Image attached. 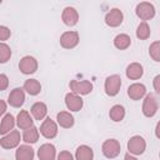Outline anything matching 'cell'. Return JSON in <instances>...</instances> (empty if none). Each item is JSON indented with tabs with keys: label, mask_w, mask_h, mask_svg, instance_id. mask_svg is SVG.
<instances>
[{
	"label": "cell",
	"mask_w": 160,
	"mask_h": 160,
	"mask_svg": "<svg viewBox=\"0 0 160 160\" xmlns=\"http://www.w3.org/2000/svg\"><path fill=\"white\" fill-rule=\"evenodd\" d=\"M102 152L106 158H115L120 154V144L118 142V140L115 139H110V140H106L104 144H102Z\"/></svg>",
	"instance_id": "6da1fadb"
},
{
	"label": "cell",
	"mask_w": 160,
	"mask_h": 160,
	"mask_svg": "<svg viewBox=\"0 0 160 160\" xmlns=\"http://www.w3.org/2000/svg\"><path fill=\"white\" fill-rule=\"evenodd\" d=\"M120 76L119 75H111L106 79L105 81V91L108 95L110 96H114L119 92V89H120V85H121V81H120Z\"/></svg>",
	"instance_id": "7a4b0ae2"
},
{
	"label": "cell",
	"mask_w": 160,
	"mask_h": 160,
	"mask_svg": "<svg viewBox=\"0 0 160 160\" xmlns=\"http://www.w3.org/2000/svg\"><path fill=\"white\" fill-rule=\"evenodd\" d=\"M79 42V34L76 31H68V32H64L60 38V44L62 48H66V49H71V48H75Z\"/></svg>",
	"instance_id": "3957f363"
},
{
	"label": "cell",
	"mask_w": 160,
	"mask_h": 160,
	"mask_svg": "<svg viewBox=\"0 0 160 160\" xmlns=\"http://www.w3.org/2000/svg\"><path fill=\"white\" fill-rule=\"evenodd\" d=\"M136 14L142 20H149V19H151L154 16L155 9L150 2H140L136 6Z\"/></svg>",
	"instance_id": "277c9868"
},
{
	"label": "cell",
	"mask_w": 160,
	"mask_h": 160,
	"mask_svg": "<svg viewBox=\"0 0 160 160\" xmlns=\"http://www.w3.org/2000/svg\"><path fill=\"white\" fill-rule=\"evenodd\" d=\"M70 89L75 92V94H89L91 90H92V84L88 80H84V81H76V80H72L70 82Z\"/></svg>",
	"instance_id": "5b68a950"
},
{
	"label": "cell",
	"mask_w": 160,
	"mask_h": 160,
	"mask_svg": "<svg viewBox=\"0 0 160 160\" xmlns=\"http://www.w3.org/2000/svg\"><path fill=\"white\" fill-rule=\"evenodd\" d=\"M40 132H41L46 139L55 138L56 134H58L56 124H55L50 118H48V119L42 122V125H41V128H40Z\"/></svg>",
	"instance_id": "8992f818"
},
{
	"label": "cell",
	"mask_w": 160,
	"mask_h": 160,
	"mask_svg": "<svg viewBox=\"0 0 160 160\" xmlns=\"http://www.w3.org/2000/svg\"><path fill=\"white\" fill-rule=\"evenodd\" d=\"M128 148H129V151L130 152L136 154V155H140L145 150V141H144V139L141 136H134L128 142Z\"/></svg>",
	"instance_id": "52a82bcc"
},
{
	"label": "cell",
	"mask_w": 160,
	"mask_h": 160,
	"mask_svg": "<svg viewBox=\"0 0 160 160\" xmlns=\"http://www.w3.org/2000/svg\"><path fill=\"white\" fill-rule=\"evenodd\" d=\"M19 66H20V70L24 74H32V72H35V70L38 68V64H36V60L32 56H25V58L21 59Z\"/></svg>",
	"instance_id": "ba28073f"
},
{
	"label": "cell",
	"mask_w": 160,
	"mask_h": 160,
	"mask_svg": "<svg viewBox=\"0 0 160 160\" xmlns=\"http://www.w3.org/2000/svg\"><path fill=\"white\" fill-rule=\"evenodd\" d=\"M24 100H25V95H24L22 89L20 88L14 89L9 95V104L14 108H20L24 104Z\"/></svg>",
	"instance_id": "9c48e42d"
},
{
	"label": "cell",
	"mask_w": 160,
	"mask_h": 160,
	"mask_svg": "<svg viewBox=\"0 0 160 160\" xmlns=\"http://www.w3.org/2000/svg\"><path fill=\"white\" fill-rule=\"evenodd\" d=\"M19 141H20V134L18 131H11L9 135H6L0 140V145L5 149H11L15 148L19 144Z\"/></svg>",
	"instance_id": "30bf717a"
},
{
	"label": "cell",
	"mask_w": 160,
	"mask_h": 160,
	"mask_svg": "<svg viewBox=\"0 0 160 160\" xmlns=\"http://www.w3.org/2000/svg\"><path fill=\"white\" fill-rule=\"evenodd\" d=\"M156 109H158V102H156V99L152 94H149L146 95V99H145V102H144V114L146 116H152L155 112H156Z\"/></svg>",
	"instance_id": "8fae6325"
},
{
	"label": "cell",
	"mask_w": 160,
	"mask_h": 160,
	"mask_svg": "<svg viewBox=\"0 0 160 160\" xmlns=\"http://www.w3.org/2000/svg\"><path fill=\"white\" fill-rule=\"evenodd\" d=\"M78 19H79L78 11L74 8L68 6V8L64 9V11H62V20H64V22L66 25H69V26L75 25L78 22Z\"/></svg>",
	"instance_id": "7c38bea8"
},
{
	"label": "cell",
	"mask_w": 160,
	"mask_h": 160,
	"mask_svg": "<svg viewBox=\"0 0 160 160\" xmlns=\"http://www.w3.org/2000/svg\"><path fill=\"white\" fill-rule=\"evenodd\" d=\"M105 21L110 26H118L122 21V12L119 9H112L105 18Z\"/></svg>",
	"instance_id": "4fadbf2b"
},
{
	"label": "cell",
	"mask_w": 160,
	"mask_h": 160,
	"mask_svg": "<svg viewBox=\"0 0 160 160\" xmlns=\"http://www.w3.org/2000/svg\"><path fill=\"white\" fill-rule=\"evenodd\" d=\"M40 160H54L55 158V148L51 144H44L38 152Z\"/></svg>",
	"instance_id": "5bb4252c"
},
{
	"label": "cell",
	"mask_w": 160,
	"mask_h": 160,
	"mask_svg": "<svg viewBox=\"0 0 160 160\" xmlns=\"http://www.w3.org/2000/svg\"><path fill=\"white\" fill-rule=\"evenodd\" d=\"M65 100H66V106L72 111H78L82 106V100L76 94H68Z\"/></svg>",
	"instance_id": "9a60e30c"
},
{
	"label": "cell",
	"mask_w": 160,
	"mask_h": 160,
	"mask_svg": "<svg viewBox=\"0 0 160 160\" xmlns=\"http://www.w3.org/2000/svg\"><path fill=\"white\" fill-rule=\"evenodd\" d=\"M18 125H19L20 129H24V130H26V129L32 126V119L30 118V115H29V112L26 110H21L19 112V115H18Z\"/></svg>",
	"instance_id": "2e32d148"
},
{
	"label": "cell",
	"mask_w": 160,
	"mask_h": 160,
	"mask_svg": "<svg viewBox=\"0 0 160 160\" xmlns=\"http://www.w3.org/2000/svg\"><path fill=\"white\" fill-rule=\"evenodd\" d=\"M34 150L28 145H21L16 150V160H32Z\"/></svg>",
	"instance_id": "e0dca14e"
},
{
	"label": "cell",
	"mask_w": 160,
	"mask_h": 160,
	"mask_svg": "<svg viewBox=\"0 0 160 160\" xmlns=\"http://www.w3.org/2000/svg\"><path fill=\"white\" fill-rule=\"evenodd\" d=\"M31 112L36 120H42L48 112V108L44 102H35L31 106Z\"/></svg>",
	"instance_id": "ac0fdd59"
},
{
	"label": "cell",
	"mask_w": 160,
	"mask_h": 160,
	"mask_svg": "<svg viewBox=\"0 0 160 160\" xmlns=\"http://www.w3.org/2000/svg\"><path fill=\"white\" fill-rule=\"evenodd\" d=\"M145 86L142 85V84H132L129 89H128V94H129V96L131 98V99H134V100H138V99H140L144 94H145Z\"/></svg>",
	"instance_id": "d6986e66"
},
{
	"label": "cell",
	"mask_w": 160,
	"mask_h": 160,
	"mask_svg": "<svg viewBox=\"0 0 160 160\" xmlns=\"http://www.w3.org/2000/svg\"><path fill=\"white\" fill-rule=\"evenodd\" d=\"M58 122L62 128H71L74 125V116L66 111H61L58 114Z\"/></svg>",
	"instance_id": "ffe728a7"
},
{
	"label": "cell",
	"mask_w": 160,
	"mask_h": 160,
	"mask_svg": "<svg viewBox=\"0 0 160 160\" xmlns=\"http://www.w3.org/2000/svg\"><path fill=\"white\" fill-rule=\"evenodd\" d=\"M24 89L30 94V95H38L41 90V85L39 84L38 80L35 79H30V80H26L25 84H24Z\"/></svg>",
	"instance_id": "44dd1931"
},
{
	"label": "cell",
	"mask_w": 160,
	"mask_h": 160,
	"mask_svg": "<svg viewBox=\"0 0 160 160\" xmlns=\"http://www.w3.org/2000/svg\"><path fill=\"white\" fill-rule=\"evenodd\" d=\"M14 125H15L14 116H12L11 114L5 115V118H4V119H2V121H1V126H0V134H1V135H4V134H6V132H9L10 130H12Z\"/></svg>",
	"instance_id": "7402d4cb"
},
{
	"label": "cell",
	"mask_w": 160,
	"mask_h": 160,
	"mask_svg": "<svg viewBox=\"0 0 160 160\" xmlns=\"http://www.w3.org/2000/svg\"><path fill=\"white\" fill-rule=\"evenodd\" d=\"M76 160H92V150L89 146H80L76 150Z\"/></svg>",
	"instance_id": "603a6c76"
},
{
	"label": "cell",
	"mask_w": 160,
	"mask_h": 160,
	"mask_svg": "<svg viewBox=\"0 0 160 160\" xmlns=\"http://www.w3.org/2000/svg\"><path fill=\"white\" fill-rule=\"evenodd\" d=\"M114 44H115V46H116L118 49L124 50V49H126V48L131 44V39H130V36H128L126 34H120V35H118V36L115 38Z\"/></svg>",
	"instance_id": "cb8c5ba5"
},
{
	"label": "cell",
	"mask_w": 160,
	"mask_h": 160,
	"mask_svg": "<svg viewBox=\"0 0 160 160\" xmlns=\"http://www.w3.org/2000/svg\"><path fill=\"white\" fill-rule=\"evenodd\" d=\"M126 75L130 79H139L142 75V68L139 64H131L126 69Z\"/></svg>",
	"instance_id": "d4e9b609"
},
{
	"label": "cell",
	"mask_w": 160,
	"mask_h": 160,
	"mask_svg": "<svg viewBox=\"0 0 160 160\" xmlns=\"http://www.w3.org/2000/svg\"><path fill=\"white\" fill-rule=\"evenodd\" d=\"M22 138H24L25 142H36L38 139H39V131H38L36 128L31 126V128H29L24 131Z\"/></svg>",
	"instance_id": "484cf974"
},
{
	"label": "cell",
	"mask_w": 160,
	"mask_h": 160,
	"mask_svg": "<svg viewBox=\"0 0 160 160\" xmlns=\"http://www.w3.org/2000/svg\"><path fill=\"white\" fill-rule=\"evenodd\" d=\"M124 115H125V110H124V108H122L121 105H115V106H112L111 110H110V118H111L114 121H120V120H122Z\"/></svg>",
	"instance_id": "4316f807"
},
{
	"label": "cell",
	"mask_w": 160,
	"mask_h": 160,
	"mask_svg": "<svg viewBox=\"0 0 160 160\" xmlns=\"http://www.w3.org/2000/svg\"><path fill=\"white\" fill-rule=\"evenodd\" d=\"M11 56V50L6 44L0 42V62L4 64L6 62Z\"/></svg>",
	"instance_id": "83f0119b"
},
{
	"label": "cell",
	"mask_w": 160,
	"mask_h": 160,
	"mask_svg": "<svg viewBox=\"0 0 160 160\" xmlns=\"http://www.w3.org/2000/svg\"><path fill=\"white\" fill-rule=\"evenodd\" d=\"M136 35H138V38H140V39H146V38L150 35V28L148 26L146 22H141V24L138 26Z\"/></svg>",
	"instance_id": "f1b7e54d"
},
{
	"label": "cell",
	"mask_w": 160,
	"mask_h": 160,
	"mask_svg": "<svg viewBox=\"0 0 160 160\" xmlns=\"http://www.w3.org/2000/svg\"><path fill=\"white\" fill-rule=\"evenodd\" d=\"M10 30L6 26H0V40H6L10 36Z\"/></svg>",
	"instance_id": "f546056e"
},
{
	"label": "cell",
	"mask_w": 160,
	"mask_h": 160,
	"mask_svg": "<svg viewBox=\"0 0 160 160\" xmlns=\"http://www.w3.org/2000/svg\"><path fill=\"white\" fill-rule=\"evenodd\" d=\"M8 85H9V79H8V76L4 75V74H0V91L5 90V89L8 88Z\"/></svg>",
	"instance_id": "4dcf8cb0"
},
{
	"label": "cell",
	"mask_w": 160,
	"mask_h": 160,
	"mask_svg": "<svg viewBox=\"0 0 160 160\" xmlns=\"http://www.w3.org/2000/svg\"><path fill=\"white\" fill-rule=\"evenodd\" d=\"M58 160H72V155L68 151H61L58 156Z\"/></svg>",
	"instance_id": "1f68e13d"
},
{
	"label": "cell",
	"mask_w": 160,
	"mask_h": 160,
	"mask_svg": "<svg viewBox=\"0 0 160 160\" xmlns=\"http://www.w3.org/2000/svg\"><path fill=\"white\" fill-rule=\"evenodd\" d=\"M158 45H159L158 42H155V44H152V46H151V51H150V52H151V55L154 56V59H155L156 61H159V58L156 56V51H158V50H156V48H158Z\"/></svg>",
	"instance_id": "d6a6232c"
},
{
	"label": "cell",
	"mask_w": 160,
	"mask_h": 160,
	"mask_svg": "<svg viewBox=\"0 0 160 160\" xmlns=\"http://www.w3.org/2000/svg\"><path fill=\"white\" fill-rule=\"evenodd\" d=\"M5 110H6V104L2 100H0V115H2L5 112Z\"/></svg>",
	"instance_id": "836d02e7"
},
{
	"label": "cell",
	"mask_w": 160,
	"mask_h": 160,
	"mask_svg": "<svg viewBox=\"0 0 160 160\" xmlns=\"http://www.w3.org/2000/svg\"><path fill=\"white\" fill-rule=\"evenodd\" d=\"M159 79H160V76H156V78H155V90H156V92H160L159 86H158V81H159Z\"/></svg>",
	"instance_id": "e575fe53"
},
{
	"label": "cell",
	"mask_w": 160,
	"mask_h": 160,
	"mask_svg": "<svg viewBox=\"0 0 160 160\" xmlns=\"http://www.w3.org/2000/svg\"><path fill=\"white\" fill-rule=\"evenodd\" d=\"M125 160H136V159L132 158V156H130L129 154H126V155H125Z\"/></svg>",
	"instance_id": "d590c367"
}]
</instances>
